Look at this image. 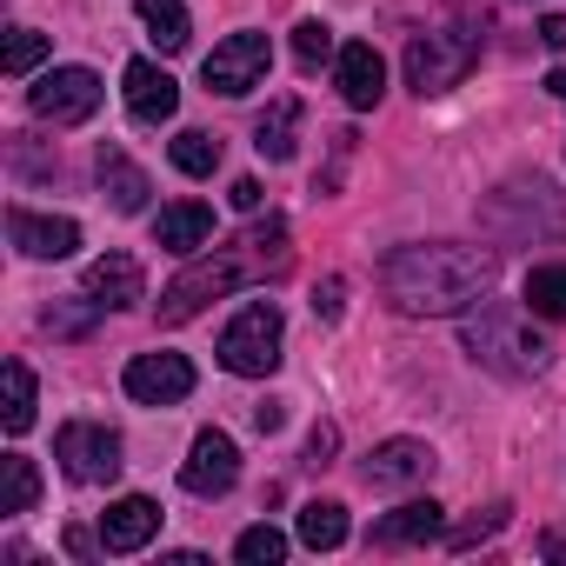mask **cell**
<instances>
[{
  "label": "cell",
  "instance_id": "6da1fadb",
  "mask_svg": "<svg viewBox=\"0 0 566 566\" xmlns=\"http://www.w3.org/2000/svg\"><path fill=\"white\" fill-rule=\"evenodd\" d=\"M493 247H460V240H413L394 247L380 260V294L394 301V314L407 321H447L467 314L486 287H493Z\"/></svg>",
  "mask_w": 566,
  "mask_h": 566
},
{
  "label": "cell",
  "instance_id": "7a4b0ae2",
  "mask_svg": "<svg viewBox=\"0 0 566 566\" xmlns=\"http://www.w3.org/2000/svg\"><path fill=\"white\" fill-rule=\"evenodd\" d=\"M280 266H287V220L266 213L247 240L213 247V253H187V266L167 280V294H160V321H167V327H180V321H193L207 301H220V294L247 287L253 273H280Z\"/></svg>",
  "mask_w": 566,
  "mask_h": 566
},
{
  "label": "cell",
  "instance_id": "3957f363",
  "mask_svg": "<svg viewBox=\"0 0 566 566\" xmlns=\"http://www.w3.org/2000/svg\"><path fill=\"white\" fill-rule=\"evenodd\" d=\"M533 307H513V301H480V314L460 321V347L486 367V374H506V380H533L546 367V340L533 334L526 321Z\"/></svg>",
  "mask_w": 566,
  "mask_h": 566
},
{
  "label": "cell",
  "instance_id": "277c9868",
  "mask_svg": "<svg viewBox=\"0 0 566 566\" xmlns=\"http://www.w3.org/2000/svg\"><path fill=\"white\" fill-rule=\"evenodd\" d=\"M280 334H287V321H280L273 301H247L227 334H220V367L240 374V380H266L280 367Z\"/></svg>",
  "mask_w": 566,
  "mask_h": 566
},
{
  "label": "cell",
  "instance_id": "5b68a950",
  "mask_svg": "<svg viewBox=\"0 0 566 566\" xmlns=\"http://www.w3.org/2000/svg\"><path fill=\"white\" fill-rule=\"evenodd\" d=\"M480 61V28H447V34H413L407 41V87L427 101V94H447L473 74Z\"/></svg>",
  "mask_w": 566,
  "mask_h": 566
},
{
  "label": "cell",
  "instance_id": "8992f818",
  "mask_svg": "<svg viewBox=\"0 0 566 566\" xmlns=\"http://www.w3.org/2000/svg\"><path fill=\"white\" fill-rule=\"evenodd\" d=\"M101 74L94 67H54V74H41L34 87H28V107H34V120H48V127H81V120H94V107H101Z\"/></svg>",
  "mask_w": 566,
  "mask_h": 566
},
{
  "label": "cell",
  "instance_id": "52a82bcc",
  "mask_svg": "<svg viewBox=\"0 0 566 566\" xmlns=\"http://www.w3.org/2000/svg\"><path fill=\"white\" fill-rule=\"evenodd\" d=\"M54 460H61L67 480H81V486H107V480L120 473V433L101 427V420H67V427L54 433Z\"/></svg>",
  "mask_w": 566,
  "mask_h": 566
},
{
  "label": "cell",
  "instance_id": "ba28073f",
  "mask_svg": "<svg viewBox=\"0 0 566 566\" xmlns=\"http://www.w3.org/2000/svg\"><path fill=\"white\" fill-rule=\"evenodd\" d=\"M266 67H273V48H266V34H227L213 54H207V67H200V81L213 87V94H227V101H240V94H253L260 81H266Z\"/></svg>",
  "mask_w": 566,
  "mask_h": 566
},
{
  "label": "cell",
  "instance_id": "9c48e42d",
  "mask_svg": "<svg viewBox=\"0 0 566 566\" xmlns=\"http://www.w3.org/2000/svg\"><path fill=\"white\" fill-rule=\"evenodd\" d=\"M233 480H240V447L220 427H200L187 460H180V486L193 500H220V493H233Z\"/></svg>",
  "mask_w": 566,
  "mask_h": 566
},
{
  "label": "cell",
  "instance_id": "30bf717a",
  "mask_svg": "<svg viewBox=\"0 0 566 566\" xmlns=\"http://www.w3.org/2000/svg\"><path fill=\"white\" fill-rule=\"evenodd\" d=\"M120 387L140 407H174V400L193 394V360L187 354H134L127 374H120Z\"/></svg>",
  "mask_w": 566,
  "mask_h": 566
},
{
  "label": "cell",
  "instance_id": "8fae6325",
  "mask_svg": "<svg viewBox=\"0 0 566 566\" xmlns=\"http://www.w3.org/2000/svg\"><path fill=\"white\" fill-rule=\"evenodd\" d=\"M433 467H440V460H433V447H427V440H380V447L367 453V467H360V473H367V486H374V493H407V486H427V480H433Z\"/></svg>",
  "mask_w": 566,
  "mask_h": 566
},
{
  "label": "cell",
  "instance_id": "7c38bea8",
  "mask_svg": "<svg viewBox=\"0 0 566 566\" xmlns=\"http://www.w3.org/2000/svg\"><path fill=\"white\" fill-rule=\"evenodd\" d=\"M8 240L28 260H67L81 247V227L67 213H34V207H8Z\"/></svg>",
  "mask_w": 566,
  "mask_h": 566
},
{
  "label": "cell",
  "instance_id": "4fadbf2b",
  "mask_svg": "<svg viewBox=\"0 0 566 566\" xmlns=\"http://www.w3.org/2000/svg\"><path fill=\"white\" fill-rule=\"evenodd\" d=\"M120 87H127V114H134L140 127H167V120L180 114V87H174V74L154 67V61H127Z\"/></svg>",
  "mask_w": 566,
  "mask_h": 566
},
{
  "label": "cell",
  "instance_id": "5bb4252c",
  "mask_svg": "<svg viewBox=\"0 0 566 566\" xmlns=\"http://www.w3.org/2000/svg\"><path fill=\"white\" fill-rule=\"evenodd\" d=\"M334 81H340V101H347L354 114H367V107H380V94H387V61L374 54V41H347V48L334 54Z\"/></svg>",
  "mask_w": 566,
  "mask_h": 566
},
{
  "label": "cell",
  "instance_id": "9a60e30c",
  "mask_svg": "<svg viewBox=\"0 0 566 566\" xmlns=\"http://www.w3.org/2000/svg\"><path fill=\"white\" fill-rule=\"evenodd\" d=\"M154 533H160V506L147 493H127L101 513V553H140Z\"/></svg>",
  "mask_w": 566,
  "mask_h": 566
},
{
  "label": "cell",
  "instance_id": "2e32d148",
  "mask_svg": "<svg viewBox=\"0 0 566 566\" xmlns=\"http://www.w3.org/2000/svg\"><path fill=\"white\" fill-rule=\"evenodd\" d=\"M447 533V506L440 500H400L394 513H380L374 520V546H427V539H440Z\"/></svg>",
  "mask_w": 566,
  "mask_h": 566
},
{
  "label": "cell",
  "instance_id": "e0dca14e",
  "mask_svg": "<svg viewBox=\"0 0 566 566\" xmlns=\"http://www.w3.org/2000/svg\"><path fill=\"white\" fill-rule=\"evenodd\" d=\"M87 294H94L101 307H140V301H147V273H140L134 253H101V260L87 266Z\"/></svg>",
  "mask_w": 566,
  "mask_h": 566
},
{
  "label": "cell",
  "instance_id": "ac0fdd59",
  "mask_svg": "<svg viewBox=\"0 0 566 566\" xmlns=\"http://www.w3.org/2000/svg\"><path fill=\"white\" fill-rule=\"evenodd\" d=\"M154 240H160L167 253H200V247L213 240V207H200V200H174V207H160Z\"/></svg>",
  "mask_w": 566,
  "mask_h": 566
},
{
  "label": "cell",
  "instance_id": "d6986e66",
  "mask_svg": "<svg viewBox=\"0 0 566 566\" xmlns=\"http://www.w3.org/2000/svg\"><path fill=\"white\" fill-rule=\"evenodd\" d=\"M94 167H101V187H107L114 213H140V207H147V193H154V187H147V174H140L120 147H101V160H94Z\"/></svg>",
  "mask_w": 566,
  "mask_h": 566
},
{
  "label": "cell",
  "instance_id": "ffe728a7",
  "mask_svg": "<svg viewBox=\"0 0 566 566\" xmlns=\"http://www.w3.org/2000/svg\"><path fill=\"white\" fill-rule=\"evenodd\" d=\"M294 134H301V101H273L253 127V147L266 160H294Z\"/></svg>",
  "mask_w": 566,
  "mask_h": 566
},
{
  "label": "cell",
  "instance_id": "44dd1931",
  "mask_svg": "<svg viewBox=\"0 0 566 566\" xmlns=\"http://www.w3.org/2000/svg\"><path fill=\"white\" fill-rule=\"evenodd\" d=\"M340 539H347V506H340V500H307V506H301V546L334 553Z\"/></svg>",
  "mask_w": 566,
  "mask_h": 566
},
{
  "label": "cell",
  "instance_id": "7402d4cb",
  "mask_svg": "<svg viewBox=\"0 0 566 566\" xmlns=\"http://www.w3.org/2000/svg\"><path fill=\"white\" fill-rule=\"evenodd\" d=\"M134 8H140V21L154 28V48H160V54H180V48L193 41V28H187V8H180V0H134Z\"/></svg>",
  "mask_w": 566,
  "mask_h": 566
},
{
  "label": "cell",
  "instance_id": "603a6c76",
  "mask_svg": "<svg viewBox=\"0 0 566 566\" xmlns=\"http://www.w3.org/2000/svg\"><path fill=\"white\" fill-rule=\"evenodd\" d=\"M0 387H8V407H0V427H8L14 440L34 427V374L21 367V360H8L0 367Z\"/></svg>",
  "mask_w": 566,
  "mask_h": 566
},
{
  "label": "cell",
  "instance_id": "cb8c5ba5",
  "mask_svg": "<svg viewBox=\"0 0 566 566\" xmlns=\"http://www.w3.org/2000/svg\"><path fill=\"white\" fill-rule=\"evenodd\" d=\"M0 473H8V493H0V513H8V520L34 513V500H41V467H34L28 453H8V460H0Z\"/></svg>",
  "mask_w": 566,
  "mask_h": 566
},
{
  "label": "cell",
  "instance_id": "d4e9b609",
  "mask_svg": "<svg viewBox=\"0 0 566 566\" xmlns=\"http://www.w3.org/2000/svg\"><path fill=\"white\" fill-rule=\"evenodd\" d=\"M107 307L94 301V294H81V301H54L48 314H41V327L54 334V340H87L94 334V321H101Z\"/></svg>",
  "mask_w": 566,
  "mask_h": 566
},
{
  "label": "cell",
  "instance_id": "484cf974",
  "mask_svg": "<svg viewBox=\"0 0 566 566\" xmlns=\"http://www.w3.org/2000/svg\"><path fill=\"white\" fill-rule=\"evenodd\" d=\"M167 154H174V167H180L187 180H207V174L220 167V140H213V134H200V127L174 134V147H167Z\"/></svg>",
  "mask_w": 566,
  "mask_h": 566
},
{
  "label": "cell",
  "instance_id": "4316f807",
  "mask_svg": "<svg viewBox=\"0 0 566 566\" xmlns=\"http://www.w3.org/2000/svg\"><path fill=\"white\" fill-rule=\"evenodd\" d=\"M526 307L546 321H566V266H533L526 273Z\"/></svg>",
  "mask_w": 566,
  "mask_h": 566
},
{
  "label": "cell",
  "instance_id": "83f0119b",
  "mask_svg": "<svg viewBox=\"0 0 566 566\" xmlns=\"http://www.w3.org/2000/svg\"><path fill=\"white\" fill-rule=\"evenodd\" d=\"M233 559L240 566H280V559H287V533H280V526H247L240 539H233Z\"/></svg>",
  "mask_w": 566,
  "mask_h": 566
},
{
  "label": "cell",
  "instance_id": "f1b7e54d",
  "mask_svg": "<svg viewBox=\"0 0 566 566\" xmlns=\"http://www.w3.org/2000/svg\"><path fill=\"white\" fill-rule=\"evenodd\" d=\"M41 61H48V34H34V28H14V34H8V48H0V67H8L14 81H21V74H34Z\"/></svg>",
  "mask_w": 566,
  "mask_h": 566
},
{
  "label": "cell",
  "instance_id": "f546056e",
  "mask_svg": "<svg viewBox=\"0 0 566 566\" xmlns=\"http://www.w3.org/2000/svg\"><path fill=\"white\" fill-rule=\"evenodd\" d=\"M327 54H334V28H327V21H301V28H294V61L314 74Z\"/></svg>",
  "mask_w": 566,
  "mask_h": 566
},
{
  "label": "cell",
  "instance_id": "4dcf8cb0",
  "mask_svg": "<svg viewBox=\"0 0 566 566\" xmlns=\"http://www.w3.org/2000/svg\"><path fill=\"white\" fill-rule=\"evenodd\" d=\"M506 513H513V506H486V520H467V526H453V533H447V553H473L480 539H493V533L506 526Z\"/></svg>",
  "mask_w": 566,
  "mask_h": 566
},
{
  "label": "cell",
  "instance_id": "1f68e13d",
  "mask_svg": "<svg viewBox=\"0 0 566 566\" xmlns=\"http://www.w3.org/2000/svg\"><path fill=\"white\" fill-rule=\"evenodd\" d=\"M334 453H340V427H334V420H321V427L307 433V467H327Z\"/></svg>",
  "mask_w": 566,
  "mask_h": 566
},
{
  "label": "cell",
  "instance_id": "d6a6232c",
  "mask_svg": "<svg viewBox=\"0 0 566 566\" xmlns=\"http://www.w3.org/2000/svg\"><path fill=\"white\" fill-rule=\"evenodd\" d=\"M340 294H347V280H340V273H327L321 287H314V314H321V321H340Z\"/></svg>",
  "mask_w": 566,
  "mask_h": 566
},
{
  "label": "cell",
  "instance_id": "836d02e7",
  "mask_svg": "<svg viewBox=\"0 0 566 566\" xmlns=\"http://www.w3.org/2000/svg\"><path fill=\"white\" fill-rule=\"evenodd\" d=\"M227 200H233L240 213H260V200H266V193H260V180H233V193H227Z\"/></svg>",
  "mask_w": 566,
  "mask_h": 566
},
{
  "label": "cell",
  "instance_id": "e575fe53",
  "mask_svg": "<svg viewBox=\"0 0 566 566\" xmlns=\"http://www.w3.org/2000/svg\"><path fill=\"white\" fill-rule=\"evenodd\" d=\"M539 41H546V48H559V54H566V14H546V21H539Z\"/></svg>",
  "mask_w": 566,
  "mask_h": 566
},
{
  "label": "cell",
  "instance_id": "d590c367",
  "mask_svg": "<svg viewBox=\"0 0 566 566\" xmlns=\"http://www.w3.org/2000/svg\"><path fill=\"white\" fill-rule=\"evenodd\" d=\"M67 553H74V559H94V533H87V526H67Z\"/></svg>",
  "mask_w": 566,
  "mask_h": 566
},
{
  "label": "cell",
  "instance_id": "8d00e7d4",
  "mask_svg": "<svg viewBox=\"0 0 566 566\" xmlns=\"http://www.w3.org/2000/svg\"><path fill=\"white\" fill-rule=\"evenodd\" d=\"M539 553H546V559H559V566H566V533H559V526H546V533H539Z\"/></svg>",
  "mask_w": 566,
  "mask_h": 566
},
{
  "label": "cell",
  "instance_id": "74e56055",
  "mask_svg": "<svg viewBox=\"0 0 566 566\" xmlns=\"http://www.w3.org/2000/svg\"><path fill=\"white\" fill-rule=\"evenodd\" d=\"M280 420H287V413H280L273 400H266V407H253V427H260V433H280Z\"/></svg>",
  "mask_w": 566,
  "mask_h": 566
},
{
  "label": "cell",
  "instance_id": "f35d334b",
  "mask_svg": "<svg viewBox=\"0 0 566 566\" xmlns=\"http://www.w3.org/2000/svg\"><path fill=\"white\" fill-rule=\"evenodd\" d=\"M546 94H553V101H566V67H553V74H546Z\"/></svg>",
  "mask_w": 566,
  "mask_h": 566
}]
</instances>
